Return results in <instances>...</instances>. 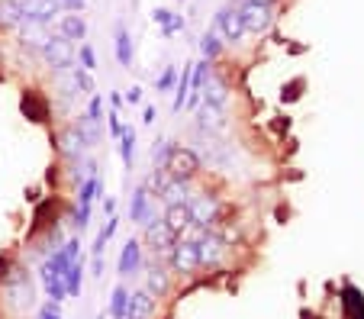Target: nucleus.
I'll list each match as a JSON object with an SVG mask.
<instances>
[{
	"instance_id": "39448f33",
	"label": "nucleus",
	"mask_w": 364,
	"mask_h": 319,
	"mask_svg": "<svg viewBox=\"0 0 364 319\" xmlns=\"http://www.w3.org/2000/svg\"><path fill=\"white\" fill-rule=\"evenodd\" d=\"M165 171L171 174L174 180H184V184H191V180L200 174V155L193 152V148H181V146H178Z\"/></svg>"
},
{
	"instance_id": "f03ea898",
	"label": "nucleus",
	"mask_w": 364,
	"mask_h": 319,
	"mask_svg": "<svg viewBox=\"0 0 364 319\" xmlns=\"http://www.w3.org/2000/svg\"><path fill=\"white\" fill-rule=\"evenodd\" d=\"M42 58L55 75H65V71L75 65V42H68L65 36H48L46 45H42Z\"/></svg>"
},
{
	"instance_id": "2f4dec72",
	"label": "nucleus",
	"mask_w": 364,
	"mask_h": 319,
	"mask_svg": "<svg viewBox=\"0 0 364 319\" xmlns=\"http://www.w3.org/2000/svg\"><path fill=\"white\" fill-rule=\"evenodd\" d=\"M77 62H81L84 71H94L97 68V55H94V49H90L87 42H84V45H77Z\"/></svg>"
},
{
	"instance_id": "bb28decb",
	"label": "nucleus",
	"mask_w": 364,
	"mask_h": 319,
	"mask_svg": "<svg viewBox=\"0 0 364 319\" xmlns=\"http://www.w3.org/2000/svg\"><path fill=\"white\" fill-rule=\"evenodd\" d=\"M119 158L126 168H132V158H136V129L132 126H123L119 132Z\"/></svg>"
},
{
	"instance_id": "6e6552de",
	"label": "nucleus",
	"mask_w": 364,
	"mask_h": 319,
	"mask_svg": "<svg viewBox=\"0 0 364 319\" xmlns=\"http://www.w3.org/2000/svg\"><path fill=\"white\" fill-rule=\"evenodd\" d=\"M145 242H149L151 252H159V255H171L174 242H178V232L168 229L165 220H155L145 226Z\"/></svg>"
},
{
	"instance_id": "79ce46f5",
	"label": "nucleus",
	"mask_w": 364,
	"mask_h": 319,
	"mask_svg": "<svg viewBox=\"0 0 364 319\" xmlns=\"http://www.w3.org/2000/svg\"><path fill=\"white\" fill-rule=\"evenodd\" d=\"M142 123H155V107H145L142 110Z\"/></svg>"
},
{
	"instance_id": "a878e982",
	"label": "nucleus",
	"mask_w": 364,
	"mask_h": 319,
	"mask_svg": "<svg viewBox=\"0 0 364 319\" xmlns=\"http://www.w3.org/2000/svg\"><path fill=\"white\" fill-rule=\"evenodd\" d=\"M200 52H203L206 62H216V58H220V52H223V36L216 33V29L203 33V36H200Z\"/></svg>"
},
{
	"instance_id": "412c9836",
	"label": "nucleus",
	"mask_w": 364,
	"mask_h": 319,
	"mask_svg": "<svg viewBox=\"0 0 364 319\" xmlns=\"http://www.w3.org/2000/svg\"><path fill=\"white\" fill-rule=\"evenodd\" d=\"M191 68L193 65H184V68L178 71V84H174V100H171V110L174 113H181L184 110V104H187V94H191Z\"/></svg>"
},
{
	"instance_id": "ea45409f",
	"label": "nucleus",
	"mask_w": 364,
	"mask_h": 319,
	"mask_svg": "<svg viewBox=\"0 0 364 319\" xmlns=\"http://www.w3.org/2000/svg\"><path fill=\"white\" fill-rule=\"evenodd\" d=\"M100 200H103V213L107 216L117 213V200H113V197H100Z\"/></svg>"
},
{
	"instance_id": "a19ab883",
	"label": "nucleus",
	"mask_w": 364,
	"mask_h": 319,
	"mask_svg": "<svg viewBox=\"0 0 364 319\" xmlns=\"http://www.w3.org/2000/svg\"><path fill=\"white\" fill-rule=\"evenodd\" d=\"M126 104V100H123V94H119V90H113V94H110V107H113V110H119V107H123Z\"/></svg>"
},
{
	"instance_id": "dca6fc26",
	"label": "nucleus",
	"mask_w": 364,
	"mask_h": 319,
	"mask_svg": "<svg viewBox=\"0 0 364 319\" xmlns=\"http://www.w3.org/2000/svg\"><path fill=\"white\" fill-rule=\"evenodd\" d=\"M155 313V297L149 291H136L129 293V303H126V316L123 319H149Z\"/></svg>"
},
{
	"instance_id": "c756f323",
	"label": "nucleus",
	"mask_w": 364,
	"mask_h": 319,
	"mask_svg": "<svg viewBox=\"0 0 364 319\" xmlns=\"http://www.w3.org/2000/svg\"><path fill=\"white\" fill-rule=\"evenodd\" d=\"M126 303H129V291L123 284L113 287L110 293V319H123L126 316Z\"/></svg>"
},
{
	"instance_id": "aec40b11",
	"label": "nucleus",
	"mask_w": 364,
	"mask_h": 319,
	"mask_svg": "<svg viewBox=\"0 0 364 319\" xmlns=\"http://www.w3.org/2000/svg\"><path fill=\"white\" fill-rule=\"evenodd\" d=\"M62 281H65V293H68V297H81V284H84V264H81V258L68 261Z\"/></svg>"
},
{
	"instance_id": "f704fd0d",
	"label": "nucleus",
	"mask_w": 364,
	"mask_h": 319,
	"mask_svg": "<svg viewBox=\"0 0 364 319\" xmlns=\"http://www.w3.org/2000/svg\"><path fill=\"white\" fill-rule=\"evenodd\" d=\"M123 119H119V113L117 110H113L110 113V117H107V129H110V136H117V139H119V132H123Z\"/></svg>"
},
{
	"instance_id": "4c0bfd02",
	"label": "nucleus",
	"mask_w": 364,
	"mask_h": 319,
	"mask_svg": "<svg viewBox=\"0 0 364 319\" xmlns=\"http://www.w3.org/2000/svg\"><path fill=\"white\" fill-rule=\"evenodd\" d=\"M123 100H126V104H129V107L142 104V87H129V90H126V94H123Z\"/></svg>"
},
{
	"instance_id": "c85d7f7f",
	"label": "nucleus",
	"mask_w": 364,
	"mask_h": 319,
	"mask_svg": "<svg viewBox=\"0 0 364 319\" xmlns=\"http://www.w3.org/2000/svg\"><path fill=\"white\" fill-rule=\"evenodd\" d=\"M174 148H178V146H174L171 139L155 142V146H151V168H168V161H171Z\"/></svg>"
},
{
	"instance_id": "b1692460",
	"label": "nucleus",
	"mask_w": 364,
	"mask_h": 319,
	"mask_svg": "<svg viewBox=\"0 0 364 319\" xmlns=\"http://www.w3.org/2000/svg\"><path fill=\"white\" fill-rule=\"evenodd\" d=\"M23 26V7L20 0H0V29Z\"/></svg>"
},
{
	"instance_id": "423d86ee",
	"label": "nucleus",
	"mask_w": 364,
	"mask_h": 319,
	"mask_svg": "<svg viewBox=\"0 0 364 319\" xmlns=\"http://www.w3.org/2000/svg\"><path fill=\"white\" fill-rule=\"evenodd\" d=\"M239 13H242V23H245V33H268L271 29V7L268 4H255V0H245L239 7Z\"/></svg>"
},
{
	"instance_id": "5701e85b",
	"label": "nucleus",
	"mask_w": 364,
	"mask_h": 319,
	"mask_svg": "<svg viewBox=\"0 0 364 319\" xmlns=\"http://www.w3.org/2000/svg\"><path fill=\"white\" fill-rule=\"evenodd\" d=\"M39 274H42V284H46V293H48V300L52 303H62L68 293H65V281H62V274H52V271L42 264L39 268Z\"/></svg>"
},
{
	"instance_id": "72a5a7b5",
	"label": "nucleus",
	"mask_w": 364,
	"mask_h": 319,
	"mask_svg": "<svg viewBox=\"0 0 364 319\" xmlns=\"http://www.w3.org/2000/svg\"><path fill=\"white\" fill-rule=\"evenodd\" d=\"M87 117L103 123V97L100 94H90V104H87Z\"/></svg>"
},
{
	"instance_id": "2eb2a0df",
	"label": "nucleus",
	"mask_w": 364,
	"mask_h": 319,
	"mask_svg": "<svg viewBox=\"0 0 364 319\" xmlns=\"http://www.w3.org/2000/svg\"><path fill=\"white\" fill-rule=\"evenodd\" d=\"M200 100H203V104H213V107H226V104H229V84L223 81V77H216L213 71H210V77H206L203 90H200Z\"/></svg>"
},
{
	"instance_id": "473e14b6",
	"label": "nucleus",
	"mask_w": 364,
	"mask_h": 319,
	"mask_svg": "<svg viewBox=\"0 0 364 319\" xmlns=\"http://www.w3.org/2000/svg\"><path fill=\"white\" fill-rule=\"evenodd\" d=\"M71 75H75L77 90H84V94H94V77H90V71H84V68H71Z\"/></svg>"
},
{
	"instance_id": "6ab92c4d",
	"label": "nucleus",
	"mask_w": 364,
	"mask_h": 319,
	"mask_svg": "<svg viewBox=\"0 0 364 319\" xmlns=\"http://www.w3.org/2000/svg\"><path fill=\"white\" fill-rule=\"evenodd\" d=\"M165 222H168V229L171 232H187L193 226V220H191V210H187V203H174V207H168V213H165Z\"/></svg>"
},
{
	"instance_id": "a211bd4d",
	"label": "nucleus",
	"mask_w": 364,
	"mask_h": 319,
	"mask_svg": "<svg viewBox=\"0 0 364 319\" xmlns=\"http://www.w3.org/2000/svg\"><path fill=\"white\" fill-rule=\"evenodd\" d=\"M155 197H161L165 200V207H174V203H187L191 197H187V184L184 180H174L171 174H168V180L161 184V190Z\"/></svg>"
},
{
	"instance_id": "393cba45",
	"label": "nucleus",
	"mask_w": 364,
	"mask_h": 319,
	"mask_svg": "<svg viewBox=\"0 0 364 319\" xmlns=\"http://www.w3.org/2000/svg\"><path fill=\"white\" fill-rule=\"evenodd\" d=\"M145 291H149L155 300H159V297H165V293L171 291V281H168V271H165V268H159V264H151V268H149V287H145Z\"/></svg>"
},
{
	"instance_id": "58836bf2",
	"label": "nucleus",
	"mask_w": 364,
	"mask_h": 319,
	"mask_svg": "<svg viewBox=\"0 0 364 319\" xmlns=\"http://www.w3.org/2000/svg\"><path fill=\"white\" fill-rule=\"evenodd\" d=\"M90 274H94V278H103V255L90 258Z\"/></svg>"
},
{
	"instance_id": "37998d69",
	"label": "nucleus",
	"mask_w": 364,
	"mask_h": 319,
	"mask_svg": "<svg viewBox=\"0 0 364 319\" xmlns=\"http://www.w3.org/2000/svg\"><path fill=\"white\" fill-rule=\"evenodd\" d=\"M97 319H103V316H97Z\"/></svg>"
},
{
	"instance_id": "9d476101",
	"label": "nucleus",
	"mask_w": 364,
	"mask_h": 319,
	"mask_svg": "<svg viewBox=\"0 0 364 319\" xmlns=\"http://www.w3.org/2000/svg\"><path fill=\"white\" fill-rule=\"evenodd\" d=\"M58 152H62V158H68V161L84 158L87 142H84V136L77 132V126H65V129L58 132Z\"/></svg>"
},
{
	"instance_id": "9b49d317",
	"label": "nucleus",
	"mask_w": 364,
	"mask_h": 319,
	"mask_svg": "<svg viewBox=\"0 0 364 319\" xmlns=\"http://www.w3.org/2000/svg\"><path fill=\"white\" fill-rule=\"evenodd\" d=\"M20 110L29 123H46L48 119V100L42 97L39 90H23V100H20Z\"/></svg>"
},
{
	"instance_id": "7c9ffc66",
	"label": "nucleus",
	"mask_w": 364,
	"mask_h": 319,
	"mask_svg": "<svg viewBox=\"0 0 364 319\" xmlns=\"http://www.w3.org/2000/svg\"><path fill=\"white\" fill-rule=\"evenodd\" d=\"M174 84H178V68H165L159 75V81H155V90L168 94V90H174Z\"/></svg>"
},
{
	"instance_id": "1a4fd4ad",
	"label": "nucleus",
	"mask_w": 364,
	"mask_h": 319,
	"mask_svg": "<svg viewBox=\"0 0 364 319\" xmlns=\"http://www.w3.org/2000/svg\"><path fill=\"white\" fill-rule=\"evenodd\" d=\"M129 220L139 222V226H149V222L159 220V216H155V207H151V194L142 188V184H139L129 197Z\"/></svg>"
},
{
	"instance_id": "f257e3e1",
	"label": "nucleus",
	"mask_w": 364,
	"mask_h": 319,
	"mask_svg": "<svg viewBox=\"0 0 364 319\" xmlns=\"http://www.w3.org/2000/svg\"><path fill=\"white\" fill-rule=\"evenodd\" d=\"M0 293H4L10 310H16V313H26L36 306V287L29 281V271L20 268V264H10L0 274Z\"/></svg>"
},
{
	"instance_id": "0eeeda50",
	"label": "nucleus",
	"mask_w": 364,
	"mask_h": 319,
	"mask_svg": "<svg viewBox=\"0 0 364 319\" xmlns=\"http://www.w3.org/2000/svg\"><path fill=\"white\" fill-rule=\"evenodd\" d=\"M171 268L178 274H193L200 268V252H197V242L193 239H178L171 249Z\"/></svg>"
},
{
	"instance_id": "f3484780",
	"label": "nucleus",
	"mask_w": 364,
	"mask_h": 319,
	"mask_svg": "<svg viewBox=\"0 0 364 319\" xmlns=\"http://www.w3.org/2000/svg\"><path fill=\"white\" fill-rule=\"evenodd\" d=\"M58 36H65L68 42H84V36H87V20L75 16V13L62 16V20H58Z\"/></svg>"
},
{
	"instance_id": "7ed1b4c3",
	"label": "nucleus",
	"mask_w": 364,
	"mask_h": 319,
	"mask_svg": "<svg viewBox=\"0 0 364 319\" xmlns=\"http://www.w3.org/2000/svg\"><path fill=\"white\" fill-rule=\"evenodd\" d=\"M187 210H191L193 226H203V229H213L216 222H220V213H223L220 200H216L213 194H197V197H191V200H187Z\"/></svg>"
},
{
	"instance_id": "4be33fe9",
	"label": "nucleus",
	"mask_w": 364,
	"mask_h": 319,
	"mask_svg": "<svg viewBox=\"0 0 364 319\" xmlns=\"http://www.w3.org/2000/svg\"><path fill=\"white\" fill-rule=\"evenodd\" d=\"M113 49H117V62L123 65V68H132L136 49H132V36L126 33V26H117V42H113Z\"/></svg>"
},
{
	"instance_id": "e433bc0d",
	"label": "nucleus",
	"mask_w": 364,
	"mask_h": 319,
	"mask_svg": "<svg viewBox=\"0 0 364 319\" xmlns=\"http://www.w3.org/2000/svg\"><path fill=\"white\" fill-rule=\"evenodd\" d=\"M39 319H62V313H58V303H52V300H48V303L39 310Z\"/></svg>"
},
{
	"instance_id": "ddd939ff",
	"label": "nucleus",
	"mask_w": 364,
	"mask_h": 319,
	"mask_svg": "<svg viewBox=\"0 0 364 319\" xmlns=\"http://www.w3.org/2000/svg\"><path fill=\"white\" fill-rule=\"evenodd\" d=\"M338 300H342V319H364V293L355 284H342Z\"/></svg>"
},
{
	"instance_id": "c9c22d12",
	"label": "nucleus",
	"mask_w": 364,
	"mask_h": 319,
	"mask_svg": "<svg viewBox=\"0 0 364 319\" xmlns=\"http://www.w3.org/2000/svg\"><path fill=\"white\" fill-rule=\"evenodd\" d=\"M300 87H303V81H300V77H296V81H290L287 87H284V94H281V97L290 104V100H296V97H300Z\"/></svg>"
},
{
	"instance_id": "cd10ccee",
	"label": "nucleus",
	"mask_w": 364,
	"mask_h": 319,
	"mask_svg": "<svg viewBox=\"0 0 364 319\" xmlns=\"http://www.w3.org/2000/svg\"><path fill=\"white\" fill-rule=\"evenodd\" d=\"M77 132L84 136V142H87V148H94L97 142H100V129H103V123H97V119H90L87 113H84L81 119H77Z\"/></svg>"
},
{
	"instance_id": "20e7f679",
	"label": "nucleus",
	"mask_w": 364,
	"mask_h": 319,
	"mask_svg": "<svg viewBox=\"0 0 364 319\" xmlns=\"http://www.w3.org/2000/svg\"><path fill=\"white\" fill-rule=\"evenodd\" d=\"M97 197H103V184H100V178H87L77 188V210H75V226H77V232L81 229H87V222H90V207H94V200Z\"/></svg>"
},
{
	"instance_id": "f8f14e48",
	"label": "nucleus",
	"mask_w": 364,
	"mask_h": 319,
	"mask_svg": "<svg viewBox=\"0 0 364 319\" xmlns=\"http://www.w3.org/2000/svg\"><path fill=\"white\" fill-rule=\"evenodd\" d=\"M139 268H142V249H139L136 239H129V242L123 245V252H119L117 274H119V278H136Z\"/></svg>"
},
{
	"instance_id": "4468645a",
	"label": "nucleus",
	"mask_w": 364,
	"mask_h": 319,
	"mask_svg": "<svg viewBox=\"0 0 364 319\" xmlns=\"http://www.w3.org/2000/svg\"><path fill=\"white\" fill-rule=\"evenodd\" d=\"M197 119H200V129H206V132H226V107H213V104H203L200 100V113H197Z\"/></svg>"
}]
</instances>
